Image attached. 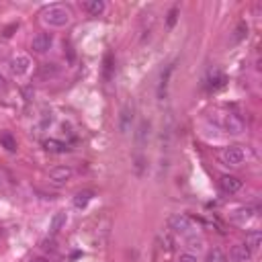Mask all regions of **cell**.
I'll return each mask as SVG.
<instances>
[{
    "instance_id": "9",
    "label": "cell",
    "mask_w": 262,
    "mask_h": 262,
    "mask_svg": "<svg viewBox=\"0 0 262 262\" xmlns=\"http://www.w3.org/2000/svg\"><path fill=\"white\" fill-rule=\"evenodd\" d=\"M219 186H221V191H223V193L234 195V193H238V191L242 189V180H240L238 176L226 174V176H221V178H219Z\"/></svg>"
},
{
    "instance_id": "28",
    "label": "cell",
    "mask_w": 262,
    "mask_h": 262,
    "mask_svg": "<svg viewBox=\"0 0 262 262\" xmlns=\"http://www.w3.org/2000/svg\"><path fill=\"white\" fill-rule=\"evenodd\" d=\"M5 88H7V76L0 74V90H5Z\"/></svg>"
},
{
    "instance_id": "19",
    "label": "cell",
    "mask_w": 262,
    "mask_h": 262,
    "mask_svg": "<svg viewBox=\"0 0 262 262\" xmlns=\"http://www.w3.org/2000/svg\"><path fill=\"white\" fill-rule=\"evenodd\" d=\"M147 137H149V123H147V121H141V123H139V127H137V135H135L137 145H139V147H141V145H145Z\"/></svg>"
},
{
    "instance_id": "27",
    "label": "cell",
    "mask_w": 262,
    "mask_h": 262,
    "mask_svg": "<svg viewBox=\"0 0 262 262\" xmlns=\"http://www.w3.org/2000/svg\"><path fill=\"white\" fill-rule=\"evenodd\" d=\"M160 242H162V248L164 250H172V240H170V236H160Z\"/></svg>"
},
{
    "instance_id": "8",
    "label": "cell",
    "mask_w": 262,
    "mask_h": 262,
    "mask_svg": "<svg viewBox=\"0 0 262 262\" xmlns=\"http://www.w3.org/2000/svg\"><path fill=\"white\" fill-rule=\"evenodd\" d=\"M72 176H74V170H72L70 166H56V168L49 170V180L56 182V184H64V182H68Z\"/></svg>"
},
{
    "instance_id": "3",
    "label": "cell",
    "mask_w": 262,
    "mask_h": 262,
    "mask_svg": "<svg viewBox=\"0 0 262 262\" xmlns=\"http://www.w3.org/2000/svg\"><path fill=\"white\" fill-rule=\"evenodd\" d=\"M219 160L226 164V166H240L244 160H246V154L242 147L238 145H230V147H223L219 152Z\"/></svg>"
},
{
    "instance_id": "18",
    "label": "cell",
    "mask_w": 262,
    "mask_h": 262,
    "mask_svg": "<svg viewBox=\"0 0 262 262\" xmlns=\"http://www.w3.org/2000/svg\"><path fill=\"white\" fill-rule=\"evenodd\" d=\"M60 74V68L56 64H43L37 72V78L39 80H45V78H51V76H58Z\"/></svg>"
},
{
    "instance_id": "29",
    "label": "cell",
    "mask_w": 262,
    "mask_h": 262,
    "mask_svg": "<svg viewBox=\"0 0 262 262\" xmlns=\"http://www.w3.org/2000/svg\"><path fill=\"white\" fill-rule=\"evenodd\" d=\"M29 262H49V260H47V258H43V256H33Z\"/></svg>"
},
{
    "instance_id": "1",
    "label": "cell",
    "mask_w": 262,
    "mask_h": 262,
    "mask_svg": "<svg viewBox=\"0 0 262 262\" xmlns=\"http://www.w3.org/2000/svg\"><path fill=\"white\" fill-rule=\"evenodd\" d=\"M70 11L66 7H60V5H54V7H47L43 13H41V21L49 27H66L70 23Z\"/></svg>"
},
{
    "instance_id": "21",
    "label": "cell",
    "mask_w": 262,
    "mask_h": 262,
    "mask_svg": "<svg viewBox=\"0 0 262 262\" xmlns=\"http://www.w3.org/2000/svg\"><path fill=\"white\" fill-rule=\"evenodd\" d=\"M0 145H3L7 152H15L17 149V139L9 131H5V133H0Z\"/></svg>"
},
{
    "instance_id": "6",
    "label": "cell",
    "mask_w": 262,
    "mask_h": 262,
    "mask_svg": "<svg viewBox=\"0 0 262 262\" xmlns=\"http://www.w3.org/2000/svg\"><path fill=\"white\" fill-rule=\"evenodd\" d=\"M133 113H135L133 102H127L125 107L121 109V115H119V129H121V133H129L131 123H133Z\"/></svg>"
},
{
    "instance_id": "10",
    "label": "cell",
    "mask_w": 262,
    "mask_h": 262,
    "mask_svg": "<svg viewBox=\"0 0 262 262\" xmlns=\"http://www.w3.org/2000/svg\"><path fill=\"white\" fill-rule=\"evenodd\" d=\"M230 258H232L234 262H250L252 252H250L244 244H236V246L230 250Z\"/></svg>"
},
{
    "instance_id": "13",
    "label": "cell",
    "mask_w": 262,
    "mask_h": 262,
    "mask_svg": "<svg viewBox=\"0 0 262 262\" xmlns=\"http://www.w3.org/2000/svg\"><path fill=\"white\" fill-rule=\"evenodd\" d=\"M172 70H174V64L166 66V68H164V72L160 74V84H158V96H160V98H164V96H166V90H168V80H170Z\"/></svg>"
},
{
    "instance_id": "30",
    "label": "cell",
    "mask_w": 262,
    "mask_h": 262,
    "mask_svg": "<svg viewBox=\"0 0 262 262\" xmlns=\"http://www.w3.org/2000/svg\"><path fill=\"white\" fill-rule=\"evenodd\" d=\"M15 29H17V25H11V27H9V29H7V31H5V37H11V35H13V31H15Z\"/></svg>"
},
{
    "instance_id": "22",
    "label": "cell",
    "mask_w": 262,
    "mask_h": 262,
    "mask_svg": "<svg viewBox=\"0 0 262 262\" xmlns=\"http://www.w3.org/2000/svg\"><path fill=\"white\" fill-rule=\"evenodd\" d=\"M205 262H226V254L219 248H213L211 252H207Z\"/></svg>"
},
{
    "instance_id": "24",
    "label": "cell",
    "mask_w": 262,
    "mask_h": 262,
    "mask_svg": "<svg viewBox=\"0 0 262 262\" xmlns=\"http://www.w3.org/2000/svg\"><path fill=\"white\" fill-rule=\"evenodd\" d=\"M252 217V209H238V211L234 213V219L236 221H246V219H250Z\"/></svg>"
},
{
    "instance_id": "17",
    "label": "cell",
    "mask_w": 262,
    "mask_h": 262,
    "mask_svg": "<svg viewBox=\"0 0 262 262\" xmlns=\"http://www.w3.org/2000/svg\"><path fill=\"white\" fill-rule=\"evenodd\" d=\"M113 74H115V60H113V54H107L104 56V64H102V76L109 82L113 78Z\"/></svg>"
},
{
    "instance_id": "12",
    "label": "cell",
    "mask_w": 262,
    "mask_h": 262,
    "mask_svg": "<svg viewBox=\"0 0 262 262\" xmlns=\"http://www.w3.org/2000/svg\"><path fill=\"white\" fill-rule=\"evenodd\" d=\"M66 221H68V213L66 211H58L54 217H51V221H49V234H58L66 226Z\"/></svg>"
},
{
    "instance_id": "23",
    "label": "cell",
    "mask_w": 262,
    "mask_h": 262,
    "mask_svg": "<svg viewBox=\"0 0 262 262\" xmlns=\"http://www.w3.org/2000/svg\"><path fill=\"white\" fill-rule=\"evenodd\" d=\"M236 35H234V41L236 43H240V41H244L246 37H248V25L242 21V23H238V27H236V31H234Z\"/></svg>"
},
{
    "instance_id": "26",
    "label": "cell",
    "mask_w": 262,
    "mask_h": 262,
    "mask_svg": "<svg viewBox=\"0 0 262 262\" xmlns=\"http://www.w3.org/2000/svg\"><path fill=\"white\" fill-rule=\"evenodd\" d=\"M176 262H197V256H195V254L184 252V254H180V256L176 258Z\"/></svg>"
},
{
    "instance_id": "15",
    "label": "cell",
    "mask_w": 262,
    "mask_h": 262,
    "mask_svg": "<svg viewBox=\"0 0 262 262\" xmlns=\"http://www.w3.org/2000/svg\"><path fill=\"white\" fill-rule=\"evenodd\" d=\"M82 7L90 17H98V15L104 13V3L102 0H88V3H84Z\"/></svg>"
},
{
    "instance_id": "4",
    "label": "cell",
    "mask_w": 262,
    "mask_h": 262,
    "mask_svg": "<svg viewBox=\"0 0 262 262\" xmlns=\"http://www.w3.org/2000/svg\"><path fill=\"white\" fill-rule=\"evenodd\" d=\"M221 127H223V131L230 133V135H240V133L244 131V121H242V117H238L236 113H228V115H223V119H221Z\"/></svg>"
},
{
    "instance_id": "2",
    "label": "cell",
    "mask_w": 262,
    "mask_h": 262,
    "mask_svg": "<svg viewBox=\"0 0 262 262\" xmlns=\"http://www.w3.org/2000/svg\"><path fill=\"white\" fill-rule=\"evenodd\" d=\"M168 228L174 232V234H180V236H191L195 232V223L189 215L184 213H174L168 217Z\"/></svg>"
},
{
    "instance_id": "7",
    "label": "cell",
    "mask_w": 262,
    "mask_h": 262,
    "mask_svg": "<svg viewBox=\"0 0 262 262\" xmlns=\"http://www.w3.org/2000/svg\"><path fill=\"white\" fill-rule=\"evenodd\" d=\"M9 68L15 76H25L29 70H31V60L27 56H15L11 62H9Z\"/></svg>"
},
{
    "instance_id": "11",
    "label": "cell",
    "mask_w": 262,
    "mask_h": 262,
    "mask_svg": "<svg viewBox=\"0 0 262 262\" xmlns=\"http://www.w3.org/2000/svg\"><path fill=\"white\" fill-rule=\"evenodd\" d=\"M244 246H246L250 252H258L260 246H262V232L254 230V232L246 234V244H244Z\"/></svg>"
},
{
    "instance_id": "5",
    "label": "cell",
    "mask_w": 262,
    "mask_h": 262,
    "mask_svg": "<svg viewBox=\"0 0 262 262\" xmlns=\"http://www.w3.org/2000/svg\"><path fill=\"white\" fill-rule=\"evenodd\" d=\"M51 45H54V37H51V33H39L31 41V49L35 51V54H45V51H49Z\"/></svg>"
},
{
    "instance_id": "31",
    "label": "cell",
    "mask_w": 262,
    "mask_h": 262,
    "mask_svg": "<svg viewBox=\"0 0 262 262\" xmlns=\"http://www.w3.org/2000/svg\"><path fill=\"white\" fill-rule=\"evenodd\" d=\"M0 182H3V178H0Z\"/></svg>"
},
{
    "instance_id": "25",
    "label": "cell",
    "mask_w": 262,
    "mask_h": 262,
    "mask_svg": "<svg viewBox=\"0 0 262 262\" xmlns=\"http://www.w3.org/2000/svg\"><path fill=\"white\" fill-rule=\"evenodd\" d=\"M176 21H178V9H170V13H168V19H166V25H168V29H172V27L176 25Z\"/></svg>"
},
{
    "instance_id": "16",
    "label": "cell",
    "mask_w": 262,
    "mask_h": 262,
    "mask_svg": "<svg viewBox=\"0 0 262 262\" xmlns=\"http://www.w3.org/2000/svg\"><path fill=\"white\" fill-rule=\"evenodd\" d=\"M43 147L47 152H51V154H66L68 152V145L64 141H60V139H45L43 141Z\"/></svg>"
},
{
    "instance_id": "20",
    "label": "cell",
    "mask_w": 262,
    "mask_h": 262,
    "mask_svg": "<svg viewBox=\"0 0 262 262\" xmlns=\"http://www.w3.org/2000/svg\"><path fill=\"white\" fill-rule=\"evenodd\" d=\"M92 201V191H82L74 197V207L76 209H86V205Z\"/></svg>"
},
{
    "instance_id": "14",
    "label": "cell",
    "mask_w": 262,
    "mask_h": 262,
    "mask_svg": "<svg viewBox=\"0 0 262 262\" xmlns=\"http://www.w3.org/2000/svg\"><path fill=\"white\" fill-rule=\"evenodd\" d=\"M186 250H189V254H199V252H203V250H205V240L199 238V236H195V234H191V236L186 238Z\"/></svg>"
}]
</instances>
